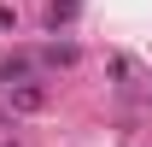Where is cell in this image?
<instances>
[{
	"label": "cell",
	"instance_id": "6da1fadb",
	"mask_svg": "<svg viewBox=\"0 0 152 147\" xmlns=\"http://www.w3.org/2000/svg\"><path fill=\"white\" fill-rule=\"evenodd\" d=\"M0 88H6V100H12L18 112H41V106H47V82H35V76H23V82H0Z\"/></svg>",
	"mask_w": 152,
	"mask_h": 147
},
{
	"label": "cell",
	"instance_id": "7a4b0ae2",
	"mask_svg": "<svg viewBox=\"0 0 152 147\" xmlns=\"http://www.w3.org/2000/svg\"><path fill=\"white\" fill-rule=\"evenodd\" d=\"M41 59H47V65H76V47H70V41H53Z\"/></svg>",
	"mask_w": 152,
	"mask_h": 147
},
{
	"label": "cell",
	"instance_id": "3957f363",
	"mask_svg": "<svg viewBox=\"0 0 152 147\" xmlns=\"http://www.w3.org/2000/svg\"><path fill=\"white\" fill-rule=\"evenodd\" d=\"M76 18V0H58V6H53V30H58V24H70Z\"/></svg>",
	"mask_w": 152,
	"mask_h": 147
},
{
	"label": "cell",
	"instance_id": "277c9868",
	"mask_svg": "<svg viewBox=\"0 0 152 147\" xmlns=\"http://www.w3.org/2000/svg\"><path fill=\"white\" fill-rule=\"evenodd\" d=\"M0 36H18V12L12 6H0Z\"/></svg>",
	"mask_w": 152,
	"mask_h": 147
}]
</instances>
